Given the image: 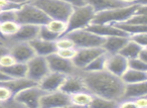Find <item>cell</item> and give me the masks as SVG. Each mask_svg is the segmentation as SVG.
I'll list each match as a JSON object with an SVG mask.
<instances>
[{
  "label": "cell",
  "mask_w": 147,
  "mask_h": 108,
  "mask_svg": "<svg viewBox=\"0 0 147 108\" xmlns=\"http://www.w3.org/2000/svg\"><path fill=\"white\" fill-rule=\"evenodd\" d=\"M37 37H39V39H45V41H55V39L59 37V35L51 33L45 24V25H40V26H39L38 35H37Z\"/></svg>",
  "instance_id": "obj_33"
},
{
  "label": "cell",
  "mask_w": 147,
  "mask_h": 108,
  "mask_svg": "<svg viewBox=\"0 0 147 108\" xmlns=\"http://www.w3.org/2000/svg\"><path fill=\"white\" fill-rule=\"evenodd\" d=\"M137 58H139V59L144 62H147V48H142L141 51L139 52Z\"/></svg>",
  "instance_id": "obj_42"
},
{
  "label": "cell",
  "mask_w": 147,
  "mask_h": 108,
  "mask_svg": "<svg viewBox=\"0 0 147 108\" xmlns=\"http://www.w3.org/2000/svg\"><path fill=\"white\" fill-rule=\"evenodd\" d=\"M28 43L32 47L36 56L47 57V56L57 52V47H55V41H45V39H41L39 37H35L34 39L28 41Z\"/></svg>",
  "instance_id": "obj_18"
},
{
  "label": "cell",
  "mask_w": 147,
  "mask_h": 108,
  "mask_svg": "<svg viewBox=\"0 0 147 108\" xmlns=\"http://www.w3.org/2000/svg\"><path fill=\"white\" fill-rule=\"evenodd\" d=\"M142 47H140L139 45L135 43L134 41H132L130 39H128L126 43H125L124 47L121 49V51L119 52V54L125 57L127 60H130V59H133V58H136L138 56L139 52L141 51Z\"/></svg>",
  "instance_id": "obj_27"
},
{
  "label": "cell",
  "mask_w": 147,
  "mask_h": 108,
  "mask_svg": "<svg viewBox=\"0 0 147 108\" xmlns=\"http://www.w3.org/2000/svg\"><path fill=\"white\" fill-rule=\"evenodd\" d=\"M47 61L49 64V70L53 72H57V73L63 74L65 76L69 75H75L81 72L76 66L74 65L71 60H65L57 56L55 53L47 56Z\"/></svg>",
  "instance_id": "obj_9"
},
{
  "label": "cell",
  "mask_w": 147,
  "mask_h": 108,
  "mask_svg": "<svg viewBox=\"0 0 147 108\" xmlns=\"http://www.w3.org/2000/svg\"><path fill=\"white\" fill-rule=\"evenodd\" d=\"M9 2H13V3H18V4H24V3L28 2L29 0H6Z\"/></svg>",
  "instance_id": "obj_44"
},
{
  "label": "cell",
  "mask_w": 147,
  "mask_h": 108,
  "mask_svg": "<svg viewBox=\"0 0 147 108\" xmlns=\"http://www.w3.org/2000/svg\"><path fill=\"white\" fill-rule=\"evenodd\" d=\"M147 95V81L139 82V83L125 84L124 92H123L122 99H135L141 96Z\"/></svg>",
  "instance_id": "obj_19"
},
{
  "label": "cell",
  "mask_w": 147,
  "mask_h": 108,
  "mask_svg": "<svg viewBox=\"0 0 147 108\" xmlns=\"http://www.w3.org/2000/svg\"><path fill=\"white\" fill-rule=\"evenodd\" d=\"M7 52H9V47L7 43H0V57Z\"/></svg>",
  "instance_id": "obj_43"
},
{
  "label": "cell",
  "mask_w": 147,
  "mask_h": 108,
  "mask_svg": "<svg viewBox=\"0 0 147 108\" xmlns=\"http://www.w3.org/2000/svg\"><path fill=\"white\" fill-rule=\"evenodd\" d=\"M39 25L20 24L17 33L7 39V41H30L37 37Z\"/></svg>",
  "instance_id": "obj_17"
},
{
  "label": "cell",
  "mask_w": 147,
  "mask_h": 108,
  "mask_svg": "<svg viewBox=\"0 0 147 108\" xmlns=\"http://www.w3.org/2000/svg\"><path fill=\"white\" fill-rule=\"evenodd\" d=\"M16 63V60L14 59L12 55H11L9 52L3 54L1 57H0V68H6L9 66L13 65V64Z\"/></svg>",
  "instance_id": "obj_38"
},
{
  "label": "cell",
  "mask_w": 147,
  "mask_h": 108,
  "mask_svg": "<svg viewBox=\"0 0 147 108\" xmlns=\"http://www.w3.org/2000/svg\"><path fill=\"white\" fill-rule=\"evenodd\" d=\"M93 95L89 91H81L69 95V101L71 106H77V107H90L93 101Z\"/></svg>",
  "instance_id": "obj_22"
},
{
  "label": "cell",
  "mask_w": 147,
  "mask_h": 108,
  "mask_svg": "<svg viewBox=\"0 0 147 108\" xmlns=\"http://www.w3.org/2000/svg\"><path fill=\"white\" fill-rule=\"evenodd\" d=\"M5 83H6V85L11 89V91H12V93H13V96L16 93H18L19 91H21V90L37 84V83H35V82H33L32 80L28 79L27 77L18 78V79H9V80H6Z\"/></svg>",
  "instance_id": "obj_25"
},
{
  "label": "cell",
  "mask_w": 147,
  "mask_h": 108,
  "mask_svg": "<svg viewBox=\"0 0 147 108\" xmlns=\"http://www.w3.org/2000/svg\"><path fill=\"white\" fill-rule=\"evenodd\" d=\"M138 6V3H133V4L125 5V6L100 11V12H97L95 14L92 22L109 23V24L123 22V21H126L131 15L136 12Z\"/></svg>",
  "instance_id": "obj_3"
},
{
  "label": "cell",
  "mask_w": 147,
  "mask_h": 108,
  "mask_svg": "<svg viewBox=\"0 0 147 108\" xmlns=\"http://www.w3.org/2000/svg\"><path fill=\"white\" fill-rule=\"evenodd\" d=\"M89 31L98 35L100 37H111V35H123V37H129L127 33L119 29L114 24H109V23H90L88 26L86 27Z\"/></svg>",
  "instance_id": "obj_16"
},
{
  "label": "cell",
  "mask_w": 147,
  "mask_h": 108,
  "mask_svg": "<svg viewBox=\"0 0 147 108\" xmlns=\"http://www.w3.org/2000/svg\"><path fill=\"white\" fill-rule=\"evenodd\" d=\"M95 14L96 12L94 9L88 4L74 7L67 20V31L65 35L77 29H86L90 23H92Z\"/></svg>",
  "instance_id": "obj_4"
},
{
  "label": "cell",
  "mask_w": 147,
  "mask_h": 108,
  "mask_svg": "<svg viewBox=\"0 0 147 108\" xmlns=\"http://www.w3.org/2000/svg\"><path fill=\"white\" fill-rule=\"evenodd\" d=\"M55 47H57V50L59 49H71V48H76L74 41L69 39L67 35H61V37H59L57 39H55Z\"/></svg>",
  "instance_id": "obj_32"
},
{
  "label": "cell",
  "mask_w": 147,
  "mask_h": 108,
  "mask_svg": "<svg viewBox=\"0 0 147 108\" xmlns=\"http://www.w3.org/2000/svg\"><path fill=\"white\" fill-rule=\"evenodd\" d=\"M29 2L41 9L51 19L67 21L74 9V6L63 0H29Z\"/></svg>",
  "instance_id": "obj_2"
},
{
  "label": "cell",
  "mask_w": 147,
  "mask_h": 108,
  "mask_svg": "<svg viewBox=\"0 0 147 108\" xmlns=\"http://www.w3.org/2000/svg\"><path fill=\"white\" fill-rule=\"evenodd\" d=\"M45 26L51 31L55 33L59 37H61L67 31V21L61 20V19H49Z\"/></svg>",
  "instance_id": "obj_30"
},
{
  "label": "cell",
  "mask_w": 147,
  "mask_h": 108,
  "mask_svg": "<svg viewBox=\"0 0 147 108\" xmlns=\"http://www.w3.org/2000/svg\"><path fill=\"white\" fill-rule=\"evenodd\" d=\"M63 35H67L74 41L77 49H79V48L102 47L105 41V37L95 35L86 29H77V31H71V33Z\"/></svg>",
  "instance_id": "obj_6"
},
{
  "label": "cell",
  "mask_w": 147,
  "mask_h": 108,
  "mask_svg": "<svg viewBox=\"0 0 147 108\" xmlns=\"http://www.w3.org/2000/svg\"><path fill=\"white\" fill-rule=\"evenodd\" d=\"M128 68L147 72V62L142 61V60H140L137 57L133 58V59L128 60Z\"/></svg>",
  "instance_id": "obj_34"
},
{
  "label": "cell",
  "mask_w": 147,
  "mask_h": 108,
  "mask_svg": "<svg viewBox=\"0 0 147 108\" xmlns=\"http://www.w3.org/2000/svg\"><path fill=\"white\" fill-rule=\"evenodd\" d=\"M65 77H67V76L63 75V74L49 71V73L47 74V75L37 83V85H38V87L40 88V89H42L45 93H47V92L57 91V90H59L61 84L65 81Z\"/></svg>",
  "instance_id": "obj_14"
},
{
  "label": "cell",
  "mask_w": 147,
  "mask_h": 108,
  "mask_svg": "<svg viewBox=\"0 0 147 108\" xmlns=\"http://www.w3.org/2000/svg\"><path fill=\"white\" fill-rule=\"evenodd\" d=\"M85 4L90 5L96 13L103 10H107V9L129 5L121 2L120 0H85Z\"/></svg>",
  "instance_id": "obj_21"
},
{
  "label": "cell",
  "mask_w": 147,
  "mask_h": 108,
  "mask_svg": "<svg viewBox=\"0 0 147 108\" xmlns=\"http://www.w3.org/2000/svg\"><path fill=\"white\" fill-rule=\"evenodd\" d=\"M128 69V60L123 57L121 54H108L106 60L105 70L113 75L121 77L122 74Z\"/></svg>",
  "instance_id": "obj_13"
},
{
  "label": "cell",
  "mask_w": 147,
  "mask_h": 108,
  "mask_svg": "<svg viewBox=\"0 0 147 108\" xmlns=\"http://www.w3.org/2000/svg\"><path fill=\"white\" fill-rule=\"evenodd\" d=\"M129 37L123 35H111L105 37V41L102 45V48L107 54H116L121 51L125 43L128 41Z\"/></svg>",
  "instance_id": "obj_20"
},
{
  "label": "cell",
  "mask_w": 147,
  "mask_h": 108,
  "mask_svg": "<svg viewBox=\"0 0 147 108\" xmlns=\"http://www.w3.org/2000/svg\"><path fill=\"white\" fill-rule=\"evenodd\" d=\"M120 1L125 3V4H133V3L137 2V0H120Z\"/></svg>",
  "instance_id": "obj_46"
},
{
  "label": "cell",
  "mask_w": 147,
  "mask_h": 108,
  "mask_svg": "<svg viewBox=\"0 0 147 108\" xmlns=\"http://www.w3.org/2000/svg\"><path fill=\"white\" fill-rule=\"evenodd\" d=\"M45 93V92L36 84L19 91L13 96V100L21 107L36 108L39 107V100Z\"/></svg>",
  "instance_id": "obj_7"
},
{
  "label": "cell",
  "mask_w": 147,
  "mask_h": 108,
  "mask_svg": "<svg viewBox=\"0 0 147 108\" xmlns=\"http://www.w3.org/2000/svg\"><path fill=\"white\" fill-rule=\"evenodd\" d=\"M129 39L142 48H147V33H137L129 35Z\"/></svg>",
  "instance_id": "obj_36"
},
{
  "label": "cell",
  "mask_w": 147,
  "mask_h": 108,
  "mask_svg": "<svg viewBox=\"0 0 147 108\" xmlns=\"http://www.w3.org/2000/svg\"><path fill=\"white\" fill-rule=\"evenodd\" d=\"M0 39H2V41H7L6 39H5L4 37H2V35H0Z\"/></svg>",
  "instance_id": "obj_47"
},
{
  "label": "cell",
  "mask_w": 147,
  "mask_h": 108,
  "mask_svg": "<svg viewBox=\"0 0 147 108\" xmlns=\"http://www.w3.org/2000/svg\"><path fill=\"white\" fill-rule=\"evenodd\" d=\"M116 106H118V102L112 101V100H108L106 98H102V97H99V96L94 95L90 107L101 108V107H116Z\"/></svg>",
  "instance_id": "obj_31"
},
{
  "label": "cell",
  "mask_w": 147,
  "mask_h": 108,
  "mask_svg": "<svg viewBox=\"0 0 147 108\" xmlns=\"http://www.w3.org/2000/svg\"><path fill=\"white\" fill-rule=\"evenodd\" d=\"M126 22L135 25H147V14H137V13H134V14H132L127 19Z\"/></svg>",
  "instance_id": "obj_35"
},
{
  "label": "cell",
  "mask_w": 147,
  "mask_h": 108,
  "mask_svg": "<svg viewBox=\"0 0 147 108\" xmlns=\"http://www.w3.org/2000/svg\"><path fill=\"white\" fill-rule=\"evenodd\" d=\"M7 45L9 47V53L19 63H27L35 56L28 41H7Z\"/></svg>",
  "instance_id": "obj_12"
},
{
  "label": "cell",
  "mask_w": 147,
  "mask_h": 108,
  "mask_svg": "<svg viewBox=\"0 0 147 108\" xmlns=\"http://www.w3.org/2000/svg\"><path fill=\"white\" fill-rule=\"evenodd\" d=\"M0 43H7V41H2V39H0Z\"/></svg>",
  "instance_id": "obj_48"
},
{
  "label": "cell",
  "mask_w": 147,
  "mask_h": 108,
  "mask_svg": "<svg viewBox=\"0 0 147 108\" xmlns=\"http://www.w3.org/2000/svg\"><path fill=\"white\" fill-rule=\"evenodd\" d=\"M49 19L51 18L41 9L29 1L21 5L20 8L16 11V21L19 24H33L40 26L47 24Z\"/></svg>",
  "instance_id": "obj_5"
},
{
  "label": "cell",
  "mask_w": 147,
  "mask_h": 108,
  "mask_svg": "<svg viewBox=\"0 0 147 108\" xmlns=\"http://www.w3.org/2000/svg\"><path fill=\"white\" fill-rule=\"evenodd\" d=\"M9 79H10V78L7 77V76L0 70V81H6V80H9Z\"/></svg>",
  "instance_id": "obj_45"
},
{
  "label": "cell",
  "mask_w": 147,
  "mask_h": 108,
  "mask_svg": "<svg viewBox=\"0 0 147 108\" xmlns=\"http://www.w3.org/2000/svg\"><path fill=\"white\" fill-rule=\"evenodd\" d=\"M17 10H2L0 11V22L8 20H16Z\"/></svg>",
  "instance_id": "obj_39"
},
{
  "label": "cell",
  "mask_w": 147,
  "mask_h": 108,
  "mask_svg": "<svg viewBox=\"0 0 147 108\" xmlns=\"http://www.w3.org/2000/svg\"><path fill=\"white\" fill-rule=\"evenodd\" d=\"M0 11H2V9H1V7H0Z\"/></svg>",
  "instance_id": "obj_49"
},
{
  "label": "cell",
  "mask_w": 147,
  "mask_h": 108,
  "mask_svg": "<svg viewBox=\"0 0 147 108\" xmlns=\"http://www.w3.org/2000/svg\"><path fill=\"white\" fill-rule=\"evenodd\" d=\"M69 95L61 90L53 92H47L41 96L39 100V107L42 108H61L69 107Z\"/></svg>",
  "instance_id": "obj_10"
},
{
  "label": "cell",
  "mask_w": 147,
  "mask_h": 108,
  "mask_svg": "<svg viewBox=\"0 0 147 108\" xmlns=\"http://www.w3.org/2000/svg\"><path fill=\"white\" fill-rule=\"evenodd\" d=\"M59 90L65 92L67 95L81 91H88L84 83V80L81 76V72L78 74H75V75L67 76L63 83L61 84Z\"/></svg>",
  "instance_id": "obj_15"
},
{
  "label": "cell",
  "mask_w": 147,
  "mask_h": 108,
  "mask_svg": "<svg viewBox=\"0 0 147 108\" xmlns=\"http://www.w3.org/2000/svg\"><path fill=\"white\" fill-rule=\"evenodd\" d=\"M114 25L122 31H124L125 33H127L128 35H134V33H147V25H135L126 22V21L114 23Z\"/></svg>",
  "instance_id": "obj_29"
},
{
  "label": "cell",
  "mask_w": 147,
  "mask_h": 108,
  "mask_svg": "<svg viewBox=\"0 0 147 108\" xmlns=\"http://www.w3.org/2000/svg\"><path fill=\"white\" fill-rule=\"evenodd\" d=\"M106 53L102 47H93V48H79L77 49L76 55L71 60L74 65L79 70L82 71L88 64H90L95 58L102 54Z\"/></svg>",
  "instance_id": "obj_11"
},
{
  "label": "cell",
  "mask_w": 147,
  "mask_h": 108,
  "mask_svg": "<svg viewBox=\"0 0 147 108\" xmlns=\"http://www.w3.org/2000/svg\"><path fill=\"white\" fill-rule=\"evenodd\" d=\"M81 76L87 90L93 95L112 101H121L125 84L120 77L106 70L97 72L81 71Z\"/></svg>",
  "instance_id": "obj_1"
},
{
  "label": "cell",
  "mask_w": 147,
  "mask_h": 108,
  "mask_svg": "<svg viewBox=\"0 0 147 108\" xmlns=\"http://www.w3.org/2000/svg\"><path fill=\"white\" fill-rule=\"evenodd\" d=\"M0 70L10 79H18L24 78L27 75V66L26 63H19L16 62L13 65L6 68H0Z\"/></svg>",
  "instance_id": "obj_23"
},
{
  "label": "cell",
  "mask_w": 147,
  "mask_h": 108,
  "mask_svg": "<svg viewBox=\"0 0 147 108\" xmlns=\"http://www.w3.org/2000/svg\"><path fill=\"white\" fill-rule=\"evenodd\" d=\"M121 79L124 82V84H131V83H139V82L147 81V72L139 71L128 68L121 76Z\"/></svg>",
  "instance_id": "obj_24"
},
{
  "label": "cell",
  "mask_w": 147,
  "mask_h": 108,
  "mask_svg": "<svg viewBox=\"0 0 147 108\" xmlns=\"http://www.w3.org/2000/svg\"><path fill=\"white\" fill-rule=\"evenodd\" d=\"M136 108H146L147 106V97L146 96H141V97L133 99Z\"/></svg>",
  "instance_id": "obj_40"
},
{
  "label": "cell",
  "mask_w": 147,
  "mask_h": 108,
  "mask_svg": "<svg viewBox=\"0 0 147 108\" xmlns=\"http://www.w3.org/2000/svg\"><path fill=\"white\" fill-rule=\"evenodd\" d=\"M77 48H71V49H59L57 50L55 54L59 56L61 58L65 60H73L75 55H76Z\"/></svg>",
  "instance_id": "obj_37"
},
{
  "label": "cell",
  "mask_w": 147,
  "mask_h": 108,
  "mask_svg": "<svg viewBox=\"0 0 147 108\" xmlns=\"http://www.w3.org/2000/svg\"><path fill=\"white\" fill-rule=\"evenodd\" d=\"M108 54L104 53L102 55L98 56L97 58H95L90 64L86 66L82 71L86 72H97V71H102L105 70V66H106V60Z\"/></svg>",
  "instance_id": "obj_28"
},
{
  "label": "cell",
  "mask_w": 147,
  "mask_h": 108,
  "mask_svg": "<svg viewBox=\"0 0 147 108\" xmlns=\"http://www.w3.org/2000/svg\"><path fill=\"white\" fill-rule=\"evenodd\" d=\"M65 2H67L71 5V6L76 7V6H81V5L85 4V0H63Z\"/></svg>",
  "instance_id": "obj_41"
},
{
  "label": "cell",
  "mask_w": 147,
  "mask_h": 108,
  "mask_svg": "<svg viewBox=\"0 0 147 108\" xmlns=\"http://www.w3.org/2000/svg\"><path fill=\"white\" fill-rule=\"evenodd\" d=\"M19 26L20 24L16 20L2 21V22H0V35L7 41L17 33Z\"/></svg>",
  "instance_id": "obj_26"
},
{
  "label": "cell",
  "mask_w": 147,
  "mask_h": 108,
  "mask_svg": "<svg viewBox=\"0 0 147 108\" xmlns=\"http://www.w3.org/2000/svg\"><path fill=\"white\" fill-rule=\"evenodd\" d=\"M27 75L28 79L32 80L35 83H38L47 74L49 73V67L47 64V58L35 55L26 63Z\"/></svg>",
  "instance_id": "obj_8"
}]
</instances>
